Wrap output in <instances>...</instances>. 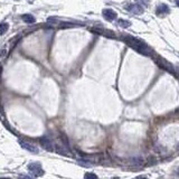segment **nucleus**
Listing matches in <instances>:
<instances>
[{
	"label": "nucleus",
	"mask_w": 179,
	"mask_h": 179,
	"mask_svg": "<svg viewBox=\"0 0 179 179\" xmlns=\"http://www.w3.org/2000/svg\"><path fill=\"white\" fill-rule=\"evenodd\" d=\"M40 143H41V146L44 147L46 150H48V151H53L54 150V147H53V145H52V141L49 140L48 138H41L40 139Z\"/></svg>",
	"instance_id": "0eeeda50"
},
{
	"label": "nucleus",
	"mask_w": 179,
	"mask_h": 179,
	"mask_svg": "<svg viewBox=\"0 0 179 179\" xmlns=\"http://www.w3.org/2000/svg\"><path fill=\"white\" fill-rule=\"evenodd\" d=\"M122 39L130 46L131 48L135 49L137 52H139L142 55L150 56L152 54V51L148 47V45L143 43L142 40H140V39H138V38H134L130 35H123Z\"/></svg>",
	"instance_id": "f257e3e1"
},
{
	"label": "nucleus",
	"mask_w": 179,
	"mask_h": 179,
	"mask_svg": "<svg viewBox=\"0 0 179 179\" xmlns=\"http://www.w3.org/2000/svg\"><path fill=\"white\" fill-rule=\"evenodd\" d=\"M85 178H97V176L94 174H85Z\"/></svg>",
	"instance_id": "9b49d317"
},
{
	"label": "nucleus",
	"mask_w": 179,
	"mask_h": 179,
	"mask_svg": "<svg viewBox=\"0 0 179 179\" xmlns=\"http://www.w3.org/2000/svg\"><path fill=\"white\" fill-rule=\"evenodd\" d=\"M127 9L128 11H130L131 14H134V15H141L145 11L143 7L140 6V5H130V6L127 7Z\"/></svg>",
	"instance_id": "39448f33"
},
{
	"label": "nucleus",
	"mask_w": 179,
	"mask_h": 179,
	"mask_svg": "<svg viewBox=\"0 0 179 179\" xmlns=\"http://www.w3.org/2000/svg\"><path fill=\"white\" fill-rule=\"evenodd\" d=\"M8 27H9V25H8L7 23L0 24V35H4L5 33L8 30Z\"/></svg>",
	"instance_id": "1a4fd4ad"
},
{
	"label": "nucleus",
	"mask_w": 179,
	"mask_h": 179,
	"mask_svg": "<svg viewBox=\"0 0 179 179\" xmlns=\"http://www.w3.org/2000/svg\"><path fill=\"white\" fill-rule=\"evenodd\" d=\"M21 148H24L25 150L31 152V153H38V148L35 145L30 143V142H26V141H21L20 142Z\"/></svg>",
	"instance_id": "20e7f679"
},
{
	"label": "nucleus",
	"mask_w": 179,
	"mask_h": 179,
	"mask_svg": "<svg viewBox=\"0 0 179 179\" xmlns=\"http://www.w3.org/2000/svg\"><path fill=\"white\" fill-rule=\"evenodd\" d=\"M21 18H23V20L25 21V23H27V24H33V23H35V17L33 16V15L30 14H25L21 16Z\"/></svg>",
	"instance_id": "6e6552de"
},
{
	"label": "nucleus",
	"mask_w": 179,
	"mask_h": 179,
	"mask_svg": "<svg viewBox=\"0 0 179 179\" xmlns=\"http://www.w3.org/2000/svg\"><path fill=\"white\" fill-rule=\"evenodd\" d=\"M119 25H120L121 27L128 28V27H130V26H131V23H130V21H128V20H123V19H120V20H119Z\"/></svg>",
	"instance_id": "9d476101"
},
{
	"label": "nucleus",
	"mask_w": 179,
	"mask_h": 179,
	"mask_svg": "<svg viewBox=\"0 0 179 179\" xmlns=\"http://www.w3.org/2000/svg\"><path fill=\"white\" fill-rule=\"evenodd\" d=\"M176 4H177V6H179V0H176Z\"/></svg>",
	"instance_id": "ddd939ff"
},
{
	"label": "nucleus",
	"mask_w": 179,
	"mask_h": 179,
	"mask_svg": "<svg viewBox=\"0 0 179 179\" xmlns=\"http://www.w3.org/2000/svg\"><path fill=\"white\" fill-rule=\"evenodd\" d=\"M169 12H170V9H169L168 6L165 4L159 5L158 7H157V10H156V14L158 15V16H161V17H163L166 15H168Z\"/></svg>",
	"instance_id": "423d86ee"
},
{
	"label": "nucleus",
	"mask_w": 179,
	"mask_h": 179,
	"mask_svg": "<svg viewBox=\"0 0 179 179\" xmlns=\"http://www.w3.org/2000/svg\"><path fill=\"white\" fill-rule=\"evenodd\" d=\"M28 170L30 172L31 175L34 176V177H40L44 171H43V167H41L40 163H38V162H33L30 165L28 166Z\"/></svg>",
	"instance_id": "f03ea898"
},
{
	"label": "nucleus",
	"mask_w": 179,
	"mask_h": 179,
	"mask_svg": "<svg viewBox=\"0 0 179 179\" xmlns=\"http://www.w3.org/2000/svg\"><path fill=\"white\" fill-rule=\"evenodd\" d=\"M176 174H177V175H178V176H179V168H178V169H177V171H176Z\"/></svg>",
	"instance_id": "4468645a"
},
{
	"label": "nucleus",
	"mask_w": 179,
	"mask_h": 179,
	"mask_svg": "<svg viewBox=\"0 0 179 179\" xmlns=\"http://www.w3.org/2000/svg\"><path fill=\"white\" fill-rule=\"evenodd\" d=\"M138 1H140V2H143V4H145V6H147V4H148V2H147V0H138Z\"/></svg>",
	"instance_id": "f8f14e48"
},
{
	"label": "nucleus",
	"mask_w": 179,
	"mask_h": 179,
	"mask_svg": "<svg viewBox=\"0 0 179 179\" xmlns=\"http://www.w3.org/2000/svg\"><path fill=\"white\" fill-rule=\"evenodd\" d=\"M102 15H103L104 18L109 21H112V20H114V19H117L118 18L117 12H115L113 9H110V8H107V9H103Z\"/></svg>",
	"instance_id": "7ed1b4c3"
}]
</instances>
